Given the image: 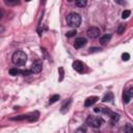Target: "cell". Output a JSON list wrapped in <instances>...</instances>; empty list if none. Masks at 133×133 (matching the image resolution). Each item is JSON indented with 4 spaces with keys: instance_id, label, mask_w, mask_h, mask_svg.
I'll return each instance as SVG.
<instances>
[{
    "instance_id": "cell-1",
    "label": "cell",
    "mask_w": 133,
    "mask_h": 133,
    "mask_svg": "<svg viewBox=\"0 0 133 133\" xmlns=\"http://www.w3.org/2000/svg\"><path fill=\"white\" fill-rule=\"evenodd\" d=\"M11 61L15 65H18V66H21V65H24L27 61V55L25 52L21 51V50H18L16 51L12 56H11Z\"/></svg>"
},
{
    "instance_id": "cell-2",
    "label": "cell",
    "mask_w": 133,
    "mask_h": 133,
    "mask_svg": "<svg viewBox=\"0 0 133 133\" xmlns=\"http://www.w3.org/2000/svg\"><path fill=\"white\" fill-rule=\"evenodd\" d=\"M66 23L71 27H74V28L79 27L80 24H81V17H80V15L77 14V12H70L66 16Z\"/></svg>"
},
{
    "instance_id": "cell-3",
    "label": "cell",
    "mask_w": 133,
    "mask_h": 133,
    "mask_svg": "<svg viewBox=\"0 0 133 133\" xmlns=\"http://www.w3.org/2000/svg\"><path fill=\"white\" fill-rule=\"evenodd\" d=\"M86 123L94 128H99L104 124V119L101 116H88Z\"/></svg>"
},
{
    "instance_id": "cell-4",
    "label": "cell",
    "mask_w": 133,
    "mask_h": 133,
    "mask_svg": "<svg viewBox=\"0 0 133 133\" xmlns=\"http://www.w3.org/2000/svg\"><path fill=\"white\" fill-rule=\"evenodd\" d=\"M100 33H101L100 29H99L98 27H95V26L89 27V28L87 29V31H86L87 36L90 37V38H97V37H99V36H100Z\"/></svg>"
},
{
    "instance_id": "cell-5",
    "label": "cell",
    "mask_w": 133,
    "mask_h": 133,
    "mask_svg": "<svg viewBox=\"0 0 133 133\" xmlns=\"http://www.w3.org/2000/svg\"><path fill=\"white\" fill-rule=\"evenodd\" d=\"M132 97H133V85L129 86V87L125 90V92H124V95H123L124 103H125V104H128V103L130 102V100H131Z\"/></svg>"
},
{
    "instance_id": "cell-6",
    "label": "cell",
    "mask_w": 133,
    "mask_h": 133,
    "mask_svg": "<svg viewBox=\"0 0 133 133\" xmlns=\"http://www.w3.org/2000/svg\"><path fill=\"white\" fill-rule=\"evenodd\" d=\"M73 69H74L75 71H77L78 73H83V72H84V69H85V65H84V63H83L82 61H80V60H75V61L73 62Z\"/></svg>"
},
{
    "instance_id": "cell-7",
    "label": "cell",
    "mask_w": 133,
    "mask_h": 133,
    "mask_svg": "<svg viewBox=\"0 0 133 133\" xmlns=\"http://www.w3.org/2000/svg\"><path fill=\"white\" fill-rule=\"evenodd\" d=\"M31 73H32V72H31V70H29V71H27V70L23 71V70H18V69H10V70H9V74H10V75H12V76L20 75V74L27 76V75H30Z\"/></svg>"
},
{
    "instance_id": "cell-8",
    "label": "cell",
    "mask_w": 133,
    "mask_h": 133,
    "mask_svg": "<svg viewBox=\"0 0 133 133\" xmlns=\"http://www.w3.org/2000/svg\"><path fill=\"white\" fill-rule=\"evenodd\" d=\"M86 43H87L86 38H84V37H78V38H76L75 42H74V47H75L76 49H80V48H82Z\"/></svg>"
},
{
    "instance_id": "cell-9",
    "label": "cell",
    "mask_w": 133,
    "mask_h": 133,
    "mask_svg": "<svg viewBox=\"0 0 133 133\" xmlns=\"http://www.w3.org/2000/svg\"><path fill=\"white\" fill-rule=\"evenodd\" d=\"M98 97L97 96H92V97H89V98H87L86 100H85V102H84V106L85 107H89V106H91V105H94L97 101H98Z\"/></svg>"
},
{
    "instance_id": "cell-10",
    "label": "cell",
    "mask_w": 133,
    "mask_h": 133,
    "mask_svg": "<svg viewBox=\"0 0 133 133\" xmlns=\"http://www.w3.org/2000/svg\"><path fill=\"white\" fill-rule=\"evenodd\" d=\"M42 69H43V65L39 61H36L31 65V72L32 73H39L42 71Z\"/></svg>"
},
{
    "instance_id": "cell-11",
    "label": "cell",
    "mask_w": 133,
    "mask_h": 133,
    "mask_svg": "<svg viewBox=\"0 0 133 133\" xmlns=\"http://www.w3.org/2000/svg\"><path fill=\"white\" fill-rule=\"evenodd\" d=\"M111 39V34H104V35H102V36H100V39H99V42H100V44L101 45H106V44H108V42Z\"/></svg>"
},
{
    "instance_id": "cell-12",
    "label": "cell",
    "mask_w": 133,
    "mask_h": 133,
    "mask_svg": "<svg viewBox=\"0 0 133 133\" xmlns=\"http://www.w3.org/2000/svg\"><path fill=\"white\" fill-rule=\"evenodd\" d=\"M121 132H123V133H133V126H131V125H126L125 127L122 128Z\"/></svg>"
},
{
    "instance_id": "cell-13",
    "label": "cell",
    "mask_w": 133,
    "mask_h": 133,
    "mask_svg": "<svg viewBox=\"0 0 133 133\" xmlns=\"http://www.w3.org/2000/svg\"><path fill=\"white\" fill-rule=\"evenodd\" d=\"M112 100H113V94H112V92H108V94H106V95L103 97L102 102H110V101H112Z\"/></svg>"
},
{
    "instance_id": "cell-14",
    "label": "cell",
    "mask_w": 133,
    "mask_h": 133,
    "mask_svg": "<svg viewBox=\"0 0 133 133\" xmlns=\"http://www.w3.org/2000/svg\"><path fill=\"white\" fill-rule=\"evenodd\" d=\"M59 99H60V96H59V95H54V96H52V97L50 98V100H49V104H53V103L57 102Z\"/></svg>"
},
{
    "instance_id": "cell-15",
    "label": "cell",
    "mask_w": 133,
    "mask_h": 133,
    "mask_svg": "<svg viewBox=\"0 0 133 133\" xmlns=\"http://www.w3.org/2000/svg\"><path fill=\"white\" fill-rule=\"evenodd\" d=\"M71 100H69L68 101V103H64L63 105H62V107H61V109H60V111L62 112V113H64L65 111H68V109H69V106H70V104H71Z\"/></svg>"
},
{
    "instance_id": "cell-16",
    "label": "cell",
    "mask_w": 133,
    "mask_h": 133,
    "mask_svg": "<svg viewBox=\"0 0 133 133\" xmlns=\"http://www.w3.org/2000/svg\"><path fill=\"white\" fill-rule=\"evenodd\" d=\"M75 5H77L79 7H83L86 5V0H77V1H75Z\"/></svg>"
},
{
    "instance_id": "cell-17",
    "label": "cell",
    "mask_w": 133,
    "mask_h": 133,
    "mask_svg": "<svg viewBox=\"0 0 133 133\" xmlns=\"http://www.w3.org/2000/svg\"><path fill=\"white\" fill-rule=\"evenodd\" d=\"M130 15H131V11H130L129 9H125V10L122 12V18H123V19H127V18L130 17Z\"/></svg>"
},
{
    "instance_id": "cell-18",
    "label": "cell",
    "mask_w": 133,
    "mask_h": 133,
    "mask_svg": "<svg viewBox=\"0 0 133 133\" xmlns=\"http://www.w3.org/2000/svg\"><path fill=\"white\" fill-rule=\"evenodd\" d=\"M58 72H59V81H62L63 80V75H64V73H63V68H59L58 69Z\"/></svg>"
},
{
    "instance_id": "cell-19",
    "label": "cell",
    "mask_w": 133,
    "mask_h": 133,
    "mask_svg": "<svg viewBox=\"0 0 133 133\" xmlns=\"http://www.w3.org/2000/svg\"><path fill=\"white\" fill-rule=\"evenodd\" d=\"M125 27H126V24H121V25L118 26V28H117V33L122 34V33H123V31L125 30Z\"/></svg>"
},
{
    "instance_id": "cell-20",
    "label": "cell",
    "mask_w": 133,
    "mask_h": 133,
    "mask_svg": "<svg viewBox=\"0 0 133 133\" xmlns=\"http://www.w3.org/2000/svg\"><path fill=\"white\" fill-rule=\"evenodd\" d=\"M122 59H123L124 61H128V60L130 59V54H129V53H123V54H122Z\"/></svg>"
},
{
    "instance_id": "cell-21",
    "label": "cell",
    "mask_w": 133,
    "mask_h": 133,
    "mask_svg": "<svg viewBox=\"0 0 133 133\" xmlns=\"http://www.w3.org/2000/svg\"><path fill=\"white\" fill-rule=\"evenodd\" d=\"M76 33H77V32H76V29H73V30L66 32V37H72V36H74Z\"/></svg>"
},
{
    "instance_id": "cell-22",
    "label": "cell",
    "mask_w": 133,
    "mask_h": 133,
    "mask_svg": "<svg viewBox=\"0 0 133 133\" xmlns=\"http://www.w3.org/2000/svg\"><path fill=\"white\" fill-rule=\"evenodd\" d=\"M89 50H90L89 52H95V51H99V50H101V49H99V48H92V49H91V48H90Z\"/></svg>"
}]
</instances>
